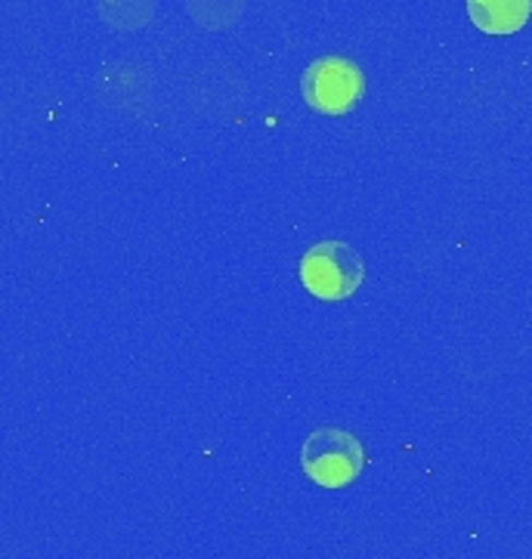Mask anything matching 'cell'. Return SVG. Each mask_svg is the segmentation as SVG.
<instances>
[{
  "instance_id": "2",
  "label": "cell",
  "mask_w": 532,
  "mask_h": 559,
  "mask_svg": "<svg viewBox=\"0 0 532 559\" xmlns=\"http://www.w3.org/2000/svg\"><path fill=\"white\" fill-rule=\"evenodd\" d=\"M300 467L316 486L344 488L366 469V451L359 439L338 427H322L307 436L300 449Z\"/></svg>"
},
{
  "instance_id": "4",
  "label": "cell",
  "mask_w": 532,
  "mask_h": 559,
  "mask_svg": "<svg viewBox=\"0 0 532 559\" xmlns=\"http://www.w3.org/2000/svg\"><path fill=\"white\" fill-rule=\"evenodd\" d=\"M468 16L486 35H515L532 16V0H468Z\"/></svg>"
},
{
  "instance_id": "1",
  "label": "cell",
  "mask_w": 532,
  "mask_h": 559,
  "mask_svg": "<svg viewBox=\"0 0 532 559\" xmlns=\"http://www.w3.org/2000/svg\"><path fill=\"white\" fill-rule=\"evenodd\" d=\"M300 285L310 290L319 300H347L353 297L363 278L366 266L359 260V253L353 251L344 241H319L310 251L300 257Z\"/></svg>"
},
{
  "instance_id": "3",
  "label": "cell",
  "mask_w": 532,
  "mask_h": 559,
  "mask_svg": "<svg viewBox=\"0 0 532 559\" xmlns=\"http://www.w3.org/2000/svg\"><path fill=\"white\" fill-rule=\"evenodd\" d=\"M300 93L319 115H347L366 93V74L344 56H322L300 78Z\"/></svg>"
}]
</instances>
